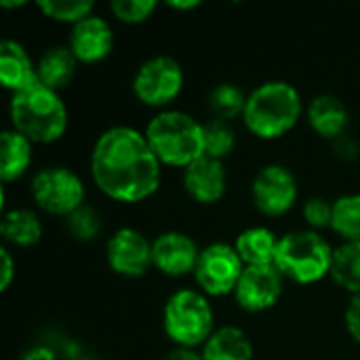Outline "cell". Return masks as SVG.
Instances as JSON below:
<instances>
[{"label":"cell","mask_w":360,"mask_h":360,"mask_svg":"<svg viewBox=\"0 0 360 360\" xmlns=\"http://www.w3.org/2000/svg\"><path fill=\"white\" fill-rule=\"evenodd\" d=\"M0 82L13 95L38 82L36 63L30 53L21 42L11 38L0 42Z\"/></svg>","instance_id":"obj_17"},{"label":"cell","mask_w":360,"mask_h":360,"mask_svg":"<svg viewBox=\"0 0 360 360\" xmlns=\"http://www.w3.org/2000/svg\"><path fill=\"white\" fill-rule=\"evenodd\" d=\"M143 133L162 167L186 169L205 156L202 122L181 110L158 112Z\"/></svg>","instance_id":"obj_4"},{"label":"cell","mask_w":360,"mask_h":360,"mask_svg":"<svg viewBox=\"0 0 360 360\" xmlns=\"http://www.w3.org/2000/svg\"><path fill=\"white\" fill-rule=\"evenodd\" d=\"M331 278L338 287L348 291L352 297L360 295V240L342 243L335 249Z\"/></svg>","instance_id":"obj_23"},{"label":"cell","mask_w":360,"mask_h":360,"mask_svg":"<svg viewBox=\"0 0 360 360\" xmlns=\"http://www.w3.org/2000/svg\"><path fill=\"white\" fill-rule=\"evenodd\" d=\"M167 6L169 8H173V11H194V8H198L200 6V2L198 0H173V2H167Z\"/></svg>","instance_id":"obj_36"},{"label":"cell","mask_w":360,"mask_h":360,"mask_svg":"<svg viewBox=\"0 0 360 360\" xmlns=\"http://www.w3.org/2000/svg\"><path fill=\"white\" fill-rule=\"evenodd\" d=\"M331 230L344 243L360 240V194H344L333 200Z\"/></svg>","instance_id":"obj_24"},{"label":"cell","mask_w":360,"mask_h":360,"mask_svg":"<svg viewBox=\"0 0 360 360\" xmlns=\"http://www.w3.org/2000/svg\"><path fill=\"white\" fill-rule=\"evenodd\" d=\"M184 68L169 55H156L146 59L133 76L135 97L154 110H167L184 91Z\"/></svg>","instance_id":"obj_8"},{"label":"cell","mask_w":360,"mask_h":360,"mask_svg":"<svg viewBox=\"0 0 360 360\" xmlns=\"http://www.w3.org/2000/svg\"><path fill=\"white\" fill-rule=\"evenodd\" d=\"M114 40V30L108 19L91 15L72 25L68 46L72 49L78 63H99L112 53Z\"/></svg>","instance_id":"obj_14"},{"label":"cell","mask_w":360,"mask_h":360,"mask_svg":"<svg viewBox=\"0 0 360 360\" xmlns=\"http://www.w3.org/2000/svg\"><path fill=\"white\" fill-rule=\"evenodd\" d=\"M335 249L321 232L295 230L281 236L274 266L283 278L295 285H314L331 276Z\"/></svg>","instance_id":"obj_5"},{"label":"cell","mask_w":360,"mask_h":360,"mask_svg":"<svg viewBox=\"0 0 360 360\" xmlns=\"http://www.w3.org/2000/svg\"><path fill=\"white\" fill-rule=\"evenodd\" d=\"M306 120L310 129L329 141H338L346 135L350 124V114L344 101L335 95H316L306 108Z\"/></svg>","instance_id":"obj_16"},{"label":"cell","mask_w":360,"mask_h":360,"mask_svg":"<svg viewBox=\"0 0 360 360\" xmlns=\"http://www.w3.org/2000/svg\"><path fill=\"white\" fill-rule=\"evenodd\" d=\"M344 321H346V329L350 333V338L360 344V295H354L346 308V314H344Z\"/></svg>","instance_id":"obj_31"},{"label":"cell","mask_w":360,"mask_h":360,"mask_svg":"<svg viewBox=\"0 0 360 360\" xmlns=\"http://www.w3.org/2000/svg\"><path fill=\"white\" fill-rule=\"evenodd\" d=\"M0 234L6 245L34 247L42 238V221L32 209H8L0 219Z\"/></svg>","instance_id":"obj_22"},{"label":"cell","mask_w":360,"mask_h":360,"mask_svg":"<svg viewBox=\"0 0 360 360\" xmlns=\"http://www.w3.org/2000/svg\"><path fill=\"white\" fill-rule=\"evenodd\" d=\"M105 262L118 276L139 278L154 266L152 240L135 228H120L105 243Z\"/></svg>","instance_id":"obj_11"},{"label":"cell","mask_w":360,"mask_h":360,"mask_svg":"<svg viewBox=\"0 0 360 360\" xmlns=\"http://www.w3.org/2000/svg\"><path fill=\"white\" fill-rule=\"evenodd\" d=\"M34 158V143L17 133L15 129L2 131V162H0V179L2 184H11L21 179Z\"/></svg>","instance_id":"obj_20"},{"label":"cell","mask_w":360,"mask_h":360,"mask_svg":"<svg viewBox=\"0 0 360 360\" xmlns=\"http://www.w3.org/2000/svg\"><path fill=\"white\" fill-rule=\"evenodd\" d=\"M245 268L247 266L243 264L234 245L211 243L200 249L198 264L194 268L198 291H202L207 297H224L230 293L234 295Z\"/></svg>","instance_id":"obj_9"},{"label":"cell","mask_w":360,"mask_h":360,"mask_svg":"<svg viewBox=\"0 0 360 360\" xmlns=\"http://www.w3.org/2000/svg\"><path fill=\"white\" fill-rule=\"evenodd\" d=\"M8 116L11 129L32 143H55L68 129V108L61 95L40 82L11 97Z\"/></svg>","instance_id":"obj_3"},{"label":"cell","mask_w":360,"mask_h":360,"mask_svg":"<svg viewBox=\"0 0 360 360\" xmlns=\"http://www.w3.org/2000/svg\"><path fill=\"white\" fill-rule=\"evenodd\" d=\"M202 137H205V156L217 160L230 156L236 146V131L232 129V124L217 118H209L207 122H202Z\"/></svg>","instance_id":"obj_26"},{"label":"cell","mask_w":360,"mask_h":360,"mask_svg":"<svg viewBox=\"0 0 360 360\" xmlns=\"http://www.w3.org/2000/svg\"><path fill=\"white\" fill-rule=\"evenodd\" d=\"M162 327L177 348L198 350L215 333V312L209 297L196 289L171 293L162 308Z\"/></svg>","instance_id":"obj_6"},{"label":"cell","mask_w":360,"mask_h":360,"mask_svg":"<svg viewBox=\"0 0 360 360\" xmlns=\"http://www.w3.org/2000/svg\"><path fill=\"white\" fill-rule=\"evenodd\" d=\"M68 221V230L70 234L80 240V243H91L99 236L101 228H103V221H101V215L97 213L95 207L91 205H82L80 209H76L72 215L65 217Z\"/></svg>","instance_id":"obj_28"},{"label":"cell","mask_w":360,"mask_h":360,"mask_svg":"<svg viewBox=\"0 0 360 360\" xmlns=\"http://www.w3.org/2000/svg\"><path fill=\"white\" fill-rule=\"evenodd\" d=\"M184 188L198 205H215L226 196L228 173L224 160L200 156L184 169Z\"/></svg>","instance_id":"obj_15"},{"label":"cell","mask_w":360,"mask_h":360,"mask_svg":"<svg viewBox=\"0 0 360 360\" xmlns=\"http://www.w3.org/2000/svg\"><path fill=\"white\" fill-rule=\"evenodd\" d=\"M251 196L255 209L266 217H281L289 213L297 198L300 186L293 171L285 165L272 162L257 171L251 181Z\"/></svg>","instance_id":"obj_10"},{"label":"cell","mask_w":360,"mask_h":360,"mask_svg":"<svg viewBox=\"0 0 360 360\" xmlns=\"http://www.w3.org/2000/svg\"><path fill=\"white\" fill-rule=\"evenodd\" d=\"M0 259H2V266H0V291H6L15 278V259L11 255V251L6 247L0 249Z\"/></svg>","instance_id":"obj_32"},{"label":"cell","mask_w":360,"mask_h":360,"mask_svg":"<svg viewBox=\"0 0 360 360\" xmlns=\"http://www.w3.org/2000/svg\"><path fill=\"white\" fill-rule=\"evenodd\" d=\"M283 285L285 278L276 266H247L236 285L234 300L245 312L259 314L278 304Z\"/></svg>","instance_id":"obj_12"},{"label":"cell","mask_w":360,"mask_h":360,"mask_svg":"<svg viewBox=\"0 0 360 360\" xmlns=\"http://www.w3.org/2000/svg\"><path fill=\"white\" fill-rule=\"evenodd\" d=\"M30 192L36 207L55 217H68L84 205L86 188L78 173L68 167H44L32 181Z\"/></svg>","instance_id":"obj_7"},{"label":"cell","mask_w":360,"mask_h":360,"mask_svg":"<svg viewBox=\"0 0 360 360\" xmlns=\"http://www.w3.org/2000/svg\"><path fill=\"white\" fill-rule=\"evenodd\" d=\"M38 8L44 17L70 25L95 15V2L91 0H42L38 2Z\"/></svg>","instance_id":"obj_27"},{"label":"cell","mask_w":360,"mask_h":360,"mask_svg":"<svg viewBox=\"0 0 360 360\" xmlns=\"http://www.w3.org/2000/svg\"><path fill=\"white\" fill-rule=\"evenodd\" d=\"M165 360H205L202 352L194 350V348H175L167 354Z\"/></svg>","instance_id":"obj_35"},{"label":"cell","mask_w":360,"mask_h":360,"mask_svg":"<svg viewBox=\"0 0 360 360\" xmlns=\"http://www.w3.org/2000/svg\"><path fill=\"white\" fill-rule=\"evenodd\" d=\"M91 179L110 200L137 205L154 196L162 179V162L150 148L146 133L116 124L93 143Z\"/></svg>","instance_id":"obj_1"},{"label":"cell","mask_w":360,"mask_h":360,"mask_svg":"<svg viewBox=\"0 0 360 360\" xmlns=\"http://www.w3.org/2000/svg\"><path fill=\"white\" fill-rule=\"evenodd\" d=\"M78 68V59L74 57L72 49L65 44H57V46H49L38 59H36V78L40 84L53 89V91H61L65 89Z\"/></svg>","instance_id":"obj_18"},{"label":"cell","mask_w":360,"mask_h":360,"mask_svg":"<svg viewBox=\"0 0 360 360\" xmlns=\"http://www.w3.org/2000/svg\"><path fill=\"white\" fill-rule=\"evenodd\" d=\"M333 143H335V154H338L342 160H354V158L359 156V141L352 139V137H348V133H346L344 137H340L338 141H333Z\"/></svg>","instance_id":"obj_33"},{"label":"cell","mask_w":360,"mask_h":360,"mask_svg":"<svg viewBox=\"0 0 360 360\" xmlns=\"http://www.w3.org/2000/svg\"><path fill=\"white\" fill-rule=\"evenodd\" d=\"M245 105H247V95L243 93L240 86L232 82H221L213 86V91L209 93V110L211 116L217 120L232 122L238 116L243 118Z\"/></svg>","instance_id":"obj_25"},{"label":"cell","mask_w":360,"mask_h":360,"mask_svg":"<svg viewBox=\"0 0 360 360\" xmlns=\"http://www.w3.org/2000/svg\"><path fill=\"white\" fill-rule=\"evenodd\" d=\"M198 255V245L188 234L177 230L162 232L152 240V264L160 274L169 278L194 274Z\"/></svg>","instance_id":"obj_13"},{"label":"cell","mask_w":360,"mask_h":360,"mask_svg":"<svg viewBox=\"0 0 360 360\" xmlns=\"http://www.w3.org/2000/svg\"><path fill=\"white\" fill-rule=\"evenodd\" d=\"M304 114L300 91L287 80H268L247 95L243 122L251 135L274 141L291 133Z\"/></svg>","instance_id":"obj_2"},{"label":"cell","mask_w":360,"mask_h":360,"mask_svg":"<svg viewBox=\"0 0 360 360\" xmlns=\"http://www.w3.org/2000/svg\"><path fill=\"white\" fill-rule=\"evenodd\" d=\"M19 360H57L55 356V352L51 350V348H46V346H34V348H30V350H25Z\"/></svg>","instance_id":"obj_34"},{"label":"cell","mask_w":360,"mask_h":360,"mask_svg":"<svg viewBox=\"0 0 360 360\" xmlns=\"http://www.w3.org/2000/svg\"><path fill=\"white\" fill-rule=\"evenodd\" d=\"M278 243L281 238L270 228L251 226L236 236L234 249L245 266H274Z\"/></svg>","instance_id":"obj_19"},{"label":"cell","mask_w":360,"mask_h":360,"mask_svg":"<svg viewBox=\"0 0 360 360\" xmlns=\"http://www.w3.org/2000/svg\"><path fill=\"white\" fill-rule=\"evenodd\" d=\"M304 221L308 224L310 230L314 232H321V230H327L331 228V221H333V202L321 198V196H312L304 202Z\"/></svg>","instance_id":"obj_30"},{"label":"cell","mask_w":360,"mask_h":360,"mask_svg":"<svg viewBox=\"0 0 360 360\" xmlns=\"http://www.w3.org/2000/svg\"><path fill=\"white\" fill-rule=\"evenodd\" d=\"M25 4H27V2H23V0H21V2H8V0H2V2H0L2 8H21V6H25Z\"/></svg>","instance_id":"obj_37"},{"label":"cell","mask_w":360,"mask_h":360,"mask_svg":"<svg viewBox=\"0 0 360 360\" xmlns=\"http://www.w3.org/2000/svg\"><path fill=\"white\" fill-rule=\"evenodd\" d=\"M205 360H253V344L247 333L238 327L226 325L215 329V333L202 346Z\"/></svg>","instance_id":"obj_21"},{"label":"cell","mask_w":360,"mask_h":360,"mask_svg":"<svg viewBox=\"0 0 360 360\" xmlns=\"http://www.w3.org/2000/svg\"><path fill=\"white\" fill-rule=\"evenodd\" d=\"M156 6L158 4L154 0H114L110 4V11L118 21L127 25H137L148 21L154 15Z\"/></svg>","instance_id":"obj_29"}]
</instances>
